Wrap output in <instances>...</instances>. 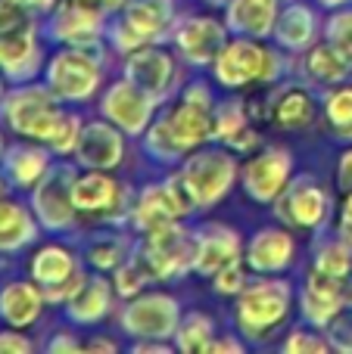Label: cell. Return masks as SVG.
Here are the masks:
<instances>
[{"label": "cell", "mask_w": 352, "mask_h": 354, "mask_svg": "<svg viewBox=\"0 0 352 354\" xmlns=\"http://www.w3.org/2000/svg\"><path fill=\"white\" fill-rule=\"evenodd\" d=\"M44 305H47L44 289L28 280H12L0 292V317L10 326H16V330H25V326L35 324L41 317Z\"/></svg>", "instance_id": "obj_24"}, {"label": "cell", "mask_w": 352, "mask_h": 354, "mask_svg": "<svg viewBox=\"0 0 352 354\" xmlns=\"http://www.w3.org/2000/svg\"><path fill=\"white\" fill-rule=\"evenodd\" d=\"M343 308H346V283L312 268V274L306 277L303 292H299V311H303V317L312 326L324 330Z\"/></svg>", "instance_id": "obj_17"}, {"label": "cell", "mask_w": 352, "mask_h": 354, "mask_svg": "<svg viewBox=\"0 0 352 354\" xmlns=\"http://www.w3.org/2000/svg\"><path fill=\"white\" fill-rule=\"evenodd\" d=\"M212 118H215V106L181 100L178 106L153 118V124L147 128V153L159 162L184 159V153L212 140Z\"/></svg>", "instance_id": "obj_2"}, {"label": "cell", "mask_w": 352, "mask_h": 354, "mask_svg": "<svg viewBox=\"0 0 352 354\" xmlns=\"http://www.w3.org/2000/svg\"><path fill=\"white\" fill-rule=\"evenodd\" d=\"M340 236H346L352 243V189L343 193V205H340Z\"/></svg>", "instance_id": "obj_45"}, {"label": "cell", "mask_w": 352, "mask_h": 354, "mask_svg": "<svg viewBox=\"0 0 352 354\" xmlns=\"http://www.w3.org/2000/svg\"><path fill=\"white\" fill-rule=\"evenodd\" d=\"M318 35V16L309 3H290L281 10L274 25V41L284 50H309Z\"/></svg>", "instance_id": "obj_26"}, {"label": "cell", "mask_w": 352, "mask_h": 354, "mask_svg": "<svg viewBox=\"0 0 352 354\" xmlns=\"http://www.w3.org/2000/svg\"><path fill=\"white\" fill-rule=\"evenodd\" d=\"M150 280H156V277H153V268H150V261L143 258V252H137V255H128L116 268V292L125 295V299H134V295H141V289L147 286Z\"/></svg>", "instance_id": "obj_34"}, {"label": "cell", "mask_w": 352, "mask_h": 354, "mask_svg": "<svg viewBox=\"0 0 352 354\" xmlns=\"http://www.w3.org/2000/svg\"><path fill=\"white\" fill-rule=\"evenodd\" d=\"M272 118H274V124L284 131H306L315 122V100L299 84L284 87V91L278 93V100L272 103Z\"/></svg>", "instance_id": "obj_29"}, {"label": "cell", "mask_w": 352, "mask_h": 354, "mask_svg": "<svg viewBox=\"0 0 352 354\" xmlns=\"http://www.w3.org/2000/svg\"><path fill=\"white\" fill-rule=\"evenodd\" d=\"M75 168L69 165H53L31 189V205H35V218L41 221V227L60 233L66 227L75 224V208L72 202V183H75Z\"/></svg>", "instance_id": "obj_10"}, {"label": "cell", "mask_w": 352, "mask_h": 354, "mask_svg": "<svg viewBox=\"0 0 352 354\" xmlns=\"http://www.w3.org/2000/svg\"><path fill=\"white\" fill-rule=\"evenodd\" d=\"M247 283H249L247 280V268H243L240 261H231V264H225L222 270H215L212 286H215V292H222V295H240Z\"/></svg>", "instance_id": "obj_42"}, {"label": "cell", "mask_w": 352, "mask_h": 354, "mask_svg": "<svg viewBox=\"0 0 352 354\" xmlns=\"http://www.w3.org/2000/svg\"><path fill=\"white\" fill-rule=\"evenodd\" d=\"M50 153L53 149L47 143H16L3 153V171L10 177L12 187H35L44 174L50 171Z\"/></svg>", "instance_id": "obj_25"}, {"label": "cell", "mask_w": 352, "mask_h": 354, "mask_svg": "<svg viewBox=\"0 0 352 354\" xmlns=\"http://www.w3.org/2000/svg\"><path fill=\"white\" fill-rule=\"evenodd\" d=\"M0 100H3V97H0Z\"/></svg>", "instance_id": "obj_54"}, {"label": "cell", "mask_w": 352, "mask_h": 354, "mask_svg": "<svg viewBox=\"0 0 352 354\" xmlns=\"http://www.w3.org/2000/svg\"><path fill=\"white\" fill-rule=\"evenodd\" d=\"M122 134L125 131H116V124L112 122H87V124H81L78 147H75L78 165L97 168V171H109V168L122 165V156H125Z\"/></svg>", "instance_id": "obj_18"}, {"label": "cell", "mask_w": 352, "mask_h": 354, "mask_svg": "<svg viewBox=\"0 0 352 354\" xmlns=\"http://www.w3.org/2000/svg\"><path fill=\"white\" fill-rule=\"evenodd\" d=\"M112 301V286L103 277H85L81 286L75 289V295L66 301V314L72 324H97L106 317Z\"/></svg>", "instance_id": "obj_27"}, {"label": "cell", "mask_w": 352, "mask_h": 354, "mask_svg": "<svg viewBox=\"0 0 352 354\" xmlns=\"http://www.w3.org/2000/svg\"><path fill=\"white\" fill-rule=\"evenodd\" d=\"M243 239L234 227L228 224H209L197 233V261L193 270L206 277H215V270H222L225 264L240 261Z\"/></svg>", "instance_id": "obj_21"}, {"label": "cell", "mask_w": 352, "mask_h": 354, "mask_svg": "<svg viewBox=\"0 0 352 354\" xmlns=\"http://www.w3.org/2000/svg\"><path fill=\"white\" fill-rule=\"evenodd\" d=\"M324 115L337 137L352 140V84H337L324 97Z\"/></svg>", "instance_id": "obj_36"}, {"label": "cell", "mask_w": 352, "mask_h": 354, "mask_svg": "<svg viewBox=\"0 0 352 354\" xmlns=\"http://www.w3.org/2000/svg\"><path fill=\"white\" fill-rule=\"evenodd\" d=\"M312 268L322 270V274H328V277H334V280L349 283V277H352V243L346 236H337V239L322 243L318 252H315V264H312Z\"/></svg>", "instance_id": "obj_33"}, {"label": "cell", "mask_w": 352, "mask_h": 354, "mask_svg": "<svg viewBox=\"0 0 352 354\" xmlns=\"http://www.w3.org/2000/svg\"><path fill=\"white\" fill-rule=\"evenodd\" d=\"M278 218L297 230H318L331 218V196L312 174H299L287 183L278 199Z\"/></svg>", "instance_id": "obj_11"}, {"label": "cell", "mask_w": 352, "mask_h": 354, "mask_svg": "<svg viewBox=\"0 0 352 354\" xmlns=\"http://www.w3.org/2000/svg\"><path fill=\"white\" fill-rule=\"evenodd\" d=\"M247 128H249V122H247V109H243V103H234V100H231V103L215 106V118H212V140L231 147V143H234Z\"/></svg>", "instance_id": "obj_37"}, {"label": "cell", "mask_w": 352, "mask_h": 354, "mask_svg": "<svg viewBox=\"0 0 352 354\" xmlns=\"http://www.w3.org/2000/svg\"><path fill=\"white\" fill-rule=\"evenodd\" d=\"M37 236V221L22 202L0 199V252H19Z\"/></svg>", "instance_id": "obj_30"}, {"label": "cell", "mask_w": 352, "mask_h": 354, "mask_svg": "<svg viewBox=\"0 0 352 354\" xmlns=\"http://www.w3.org/2000/svg\"><path fill=\"white\" fill-rule=\"evenodd\" d=\"M125 78H131L134 84H141L147 93H153L156 100H166L175 87V78H178V68H175V59L168 50L159 47H137L128 53V62H125Z\"/></svg>", "instance_id": "obj_16"}, {"label": "cell", "mask_w": 352, "mask_h": 354, "mask_svg": "<svg viewBox=\"0 0 352 354\" xmlns=\"http://www.w3.org/2000/svg\"><path fill=\"white\" fill-rule=\"evenodd\" d=\"M6 153V149H3V134H0V156H3Z\"/></svg>", "instance_id": "obj_52"}, {"label": "cell", "mask_w": 352, "mask_h": 354, "mask_svg": "<svg viewBox=\"0 0 352 354\" xmlns=\"http://www.w3.org/2000/svg\"><path fill=\"white\" fill-rule=\"evenodd\" d=\"M78 348H81V345L75 342L72 336H66V333H60V336L50 342V351H78Z\"/></svg>", "instance_id": "obj_47"}, {"label": "cell", "mask_w": 352, "mask_h": 354, "mask_svg": "<svg viewBox=\"0 0 352 354\" xmlns=\"http://www.w3.org/2000/svg\"><path fill=\"white\" fill-rule=\"evenodd\" d=\"M143 258L150 261L156 280H175V277L193 270L197 261V233H187L184 227L175 221L159 230L143 236Z\"/></svg>", "instance_id": "obj_9"}, {"label": "cell", "mask_w": 352, "mask_h": 354, "mask_svg": "<svg viewBox=\"0 0 352 354\" xmlns=\"http://www.w3.org/2000/svg\"><path fill=\"white\" fill-rule=\"evenodd\" d=\"M297 258V239L287 227H262L247 243V268L256 274H281Z\"/></svg>", "instance_id": "obj_20"}, {"label": "cell", "mask_w": 352, "mask_h": 354, "mask_svg": "<svg viewBox=\"0 0 352 354\" xmlns=\"http://www.w3.org/2000/svg\"><path fill=\"white\" fill-rule=\"evenodd\" d=\"M293 308V286L278 277H262L243 286V292L237 295L234 320L240 326L243 336L262 339L268 333H274Z\"/></svg>", "instance_id": "obj_4"}, {"label": "cell", "mask_w": 352, "mask_h": 354, "mask_svg": "<svg viewBox=\"0 0 352 354\" xmlns=\"http://www.w3.org/2000/svg\"><path fill=\"white\" fill-rule=\"evenodd\" d=\"M324 37L352 62V6H340L324 22Z\"/></svg>", "instance_id": "obj_39"}, {"label": "cell", "mask_w": 352, "mask_h": 354, "mask_svg": "<svg viewBox=\"0 0 352 354\" xmlns=\"http://www.w3.org/2000/svg\"><path fill=\"white\" fill-rule=\"evenodd\" d=\"M87 348H91V351H97V348H103V351H116V342H106V339H97V342H91Z\"/></svg>", "instance_id": "obj_48"}, {"label": "cell", "mask_w": 352, "mask_h": 354, "mask_svg": "<svg viewBox=\"0 0 352 354\" xmlns=\"http://www.w3.org/2000/svg\"><path fill=\"white\" fill-rule=\"evenodd\" d=\"M72 202L81 214H112L122 202V187L109 174L87 168V174H78L72 183Z\"/></svg>", "instance_id": "obj_23"}, {"label": "cell", "mask_w": 352, "mask_h": 354, "mask_svg": "<svg viewBox=\"0 0 352 354\" xmlns=\"http://www.w3.org/2000/svg\"><path fill=\"white\" fill-rule=\"evenodd\" d=\"M193 208H197V202H193L184 177L175 174V177H168V180L147 187L137 196V202L131 205V224H134L137 233L147 236V233L159 230V227L181 221L184 214H191Z\"/></svg>", "instance_id": "obj_7"}, {"label": "cell", "mask_w": 352, "mask_h": 354, "mask_svg": "<svg viewBox=\"0 0 352 354\" xmlns=\"http://www.w3.org/2000/svg\"><path fill=\"white\" fill-rule=\"evenodd\" d=\"M50 31L56 41H66L72 47H97L103 37V10L87 6L81 0H69L53 12Z\"/></svg>", "instance_id": "obj_19"}, {"label": "cell", "mask_w": 352, "mask_h": 354, "mask_svg": "<svg viewBox=\"0 0 352 354\" xmlns=\"http://www.w3.org/2000/svg\"><path fill=\"white\" fill-rule=\"evenodd\" d=\"M41 68L35 16L28 3L0 0V72L12 81H31Z\"/></svg>", "instance_id": "obj_3"}, {"label": "cell", "mask_w": 352, "mask_h": 354, "mask_svg": "<svg viewBox=\"0 0 352 354\" xmlns=\"http://www.w3.org/2000/svg\"><path fill=\"white\" fill-rule=\"evenodd\" d=\"M122 16L141 31L147 41H156L172 25L175 0H128Z\"/></svg>", "instance_id": "obj_32"}, {"label": "cell", "mask_w": 352, "mask_h": 354, "mask_svg": "<svg viewBox=\"0 0 352 354\" xmlns=\"http://www.w3.org/2000/svg\"><path fill=\"white\" fill-rule=\"evenodd\" d=\"M215 3H222V0H215Z\"/></svg>", "instance_id": "obj_53"}, {"label": "cell", "mask_w": 352, "mask_h": 354, "mask_svg": "<svg viewBox=\"0 0 352 354\" xmlns=\"http://www.w3.org/2000/svg\"><path fill=\"white\" fill-rule=\"evenodd\" d=\"M125 258H128V239L116 236V233L97 236L91 245H87V261H91L97 270H116Z\"/></svg>", "instance_id": "obj_38"}, {"label": "cell", "mask_w": 352, "mask_h": 354, "mask_svg": "<svg viewBox=\"0 0 352 354\" xmlns=\"http://www.w3.org/2000/svg\"><path fill=\"white\" fill-rule=\"evenodd\" d=\"M181 177H184L187 189H191L197 208H212L215 202L225 199L237 180V159L231 149H193L184 162H181Z\"/></svg>", "instance_id": "obj_6"}, {"label": "cell", "mask_w": 352, "mask_h": 354, "mask_svg": "<svg viewBox=\"0 0 352 354\" xmlns=\"http://www.w3.org/2000/svg\"><path fill=\"white\" fill-rule=\"evenodd\" d=\"M281 16L278 0H228L225 22L234 35L243 37H272Z\"/></svg>", "instance_id": "obj_22"}, {"label": "cell", "mask_w": 352, "mask_h": 354, "mask_svg": "<svg viewBox=\"0 0 352 354\" xmlns=\"http://www.w3.org/2000/svg\"><path fill=\"white\" fill-rule=\"evenodd\" d=\"M228 22H218L215 16H193L178 28L175 44L191 66H212L228 44Z\"/></svg>", "instance_id": "obj_15"}, {"label": "cell", "mask_w": 352, "mask_h": 354, "mask_svg": "<svg viewBox=\"0 0 352 354\" xmlns=\"http://www.w3.org/2000/svg\"><path fill=\"white\" fill-rule=\"evenodd\" d=\"M328 348H331L328 336H318L312 330H293L284 339V351H290V354H324Z\"/></svg>", "instance_id": "obj_41"}, {"label": "cell", "mask_w": 352, "mask_h": 354, "mask_svg": "<svg viewBox=\"0 0 352 354\" xmlns=\"http://www.w3.org/2000/svg\"><path fill=\"white\" fill-rule=\"evenodd\" d=\"M75 274H78L75 258H72V252L62 249V245H44V249H37L35 258H31V280L41 289L60 286V283L72 280Z\"/></svg>", "instance_id": "obj_31"}, {"label": "cell", "mask_w": 352, "mask_h": 354, "mask_svg": "<svg viewBox=\"0 0 352 354\" xmlns=\"http://www.w3.org/2000/svg\"><path fill=\"white\" fill-rule=\"evenodd\" d=\"M293 174V156L284 147H265L243 165V189L253 202L272 205L281 199Z\"/></svg>", "instance_id": "obj_14"}, {"label": "cell", "mask_w": 352, "mask_h": 354, "mask_svg": "<svg viewBox=\"0 0 352 354\" xmlns=\"http://www.w3.org/2000/svg\"><path fill=\"white\" fill-rule=\"evenodd\" d=\"M281 68H284V62H281L278 50L262 47L259 37L243 35L225 44V50L212 62V75L222 87H247L253 81L272 84V81H278Z\"/></svg>", "instance_id": "obj_5"}, {"label": "cell", "mask_w": 352, "mask_h": 354, "mask_svg": "<svg viewBox=\"0 0 352 354\" xmlns=\"http://www.w3.org/2000/svg\"><path fill=\"white\" fill-rule=\"evenodd\" d=\"M100 81H103V68L100 59L91 56V47H72L50 59L47 66V87L66 103H85L97 93Z\"/></svg>", "instance_id": "obj_8"}, {"label": "cell", "mask_w": 352, "mask_h": 354, "mask_svg": "<svg viewBox=\"0 0 352 354\" xmlns=\"http://www.w3.org/2000/svg\"><path fill=\"white\" fill-rule=\"evenodd\" d=\"M178 301L166 292L134 295L122 311V330L134 339H168L178 333Z\"/></svg>", "instance_id": "obj_13"}, {"label": "cell", "mask_w": 352, "mask_h": 354, "mask_svg": "<svg viewBox=\"0 0 352 354\" xmlns=\"http://www.w3.org/2000/svg\"><path fill=\"white\" fill-rule=\"evenodd\" d=\"M337 187H340L343 193H349L352 189V147L343 149L340 162H337Z\"/></svg>", "instance_id": "obj_44"}, {"label": "cell", "mask_w": 352, "mask_h": 354, "mask_svg": "<svg viewBox=\"0 0 352 354\" xmlns=\"http://www.w3.org/2000/svg\"><path fill=\"white\" fill-rule=\"evenodd\" d=\"M56 93L50 87L22 84L0 100V115L16 134L28 140H41L56 156H69L78 147L81 122L78 115L56 106Z\"/></svg>", "instance_id": "obj_1"}, {"label": "cell", "mask_w": 352, "mask_h": 354, "mask_svg": "<svg viewBox=\"0 0 352 354\" xmlns=\"http://www.w3.org/2000/svg\"><path fill=\"white\" fill-rule=\"evenodd\" d=\"M212 320L206 314L193 311L191 317H184L178 324V333H175V348L178 351H209L212 345Z\"/></svg>", "instance_id": "obj_35"}, {"label": "cell", "mask_w": 352, "mask_h": 354, "mask_svg": "<svg viewBox=\"0 0 352 354\" xmlns=\"http://www.w3.org/2000/svg\"><path fill=\"white\" fill-rule=\"evenodd\" d=\"M10 351V354H28L31 351V342L22 336V333H16V326L12 330H3L0 333V354Z\"/></svg>", "instance_id": "obj_43"}, {"label": "cell", "mask_w": 352, "mask_h": 354, "mask_svg": "<svg viewBox=\"0 0 352 354\" xmlns=\"http://www.w3.org/2000/svg\"><path fill=\"white\" fill-rule=\"evenodd\" d=\"M0 199H3V174H0Z\"/></svg>", "instance_id": "obj_51"}, {"label": "cell", "mask_w": 352, "mask_h": 354, "mask_svg": "<svg viewBox=\"0 0 352 354\" xmlns=\"http://www.w3.org/2000/svg\"><path fill=\"white\" fill-rule=\"evenodd\" d=\"M156 103L159 100L153 93H147L131 78H125V81H116L103 93L100 112H103L106 122H112L125 134H147V128L153 124V115H156Z\"/></svg>", "instance_id": "obj_12"}, {"label": "cell", "mask_w": 352, "mask_h": 354, "mask_svg": "<svg viewBox=\"0 0 352 354\" xmlns=\"http://www.w3.org/2000/svg\"><path fill=\"white\" fill-rule=\"evenodd\" d=\"M318 3H322L324 10H340V6H349L352 0H318Z\"/></svg>", "instance_id": "obj_49"}, {"label": "cell", "mask_w": 352, "mask_h": 354, "mask_svg": "<svg viewBox=\"0 0 352 354\" xmlns=\"http://www.w3.org/2000/svg\"><path fill=\"white\" fill-rule=\"evenodd\" d=\"M209 351H243V345H240V339L225 336V339H212Z\"/></svg>", "instance_id": "obj_46"}, {"label": "cell", "mask_w": 352, "mask_h": 354, "mask_svg": "<svg viewBox=\"0 0 352 354\" xmlns=\"http://www.w3.org/2000/svg\"><path fill=\"white\" fill-rule=\"evenodd\" d=\"M303 68H306V78L315 81V84L337 87L349 78L352 62L331 41H324V44L309 47V53H306V59H303Z\"/></svg>", "instance_id": "obj_28"}, {"label": "cell", "mask_w": 352, "mask_h": 354, "mask_svg": "<svg viewBox=\"0 0 352 354\" xmlns=\"http://www.w3.org/2000/svg\"><path fill=\"white\" fill-rule=\"evenodd\" d=\"M324 336H328L331 348L334 351H343V354H352V308L346 305L328 326H324Z\"/></svg>", "instance_id": "obj_40"}, {"label": "cell", "mask_w": 352, "mask_h": 354, "mask_svg": "<svg viewBox=\"0 0 352 354\" xmlns=\"http://www.w3.org/2000/svg\"><path fill=\"white\" fill-rule=\"evenodd\" d=\"M346 305H349V308H352V280H349V283H346Z\"/></svg>", "instance_id": "obj_50"}]
</instances>
